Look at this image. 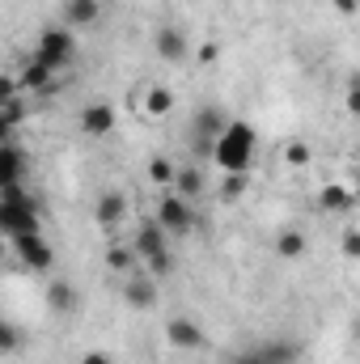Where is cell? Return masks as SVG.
Masks as SVG:
<instances>
[{
    "label": "cell",
    "mask_w": 360,
    "mask_h": 364,
    "mask_svg": "<svg viewBox=\"0 0 360 364\" xmlns=\"http://www.w3.org/2000/svg\"><path fill=\"white\" fill-rule=\"evenodd\" d=\"M123 301H127L132 309H153V305H157V279H153V275H132V279L123 284Z\"/></svg>",
    "instance_id": "cell-12"
},
{
    "label": "cell",
    "mask_w": 360,
    "mask_h": 364,
    "mask_svg": "<svg viewBox=\"0 0 360 364\" xmlns=\"http://www.w3.org/2000/svg\"><path fill=\"white\" fill-rule=\"evenodd\" d=\"M51 77H55V73H51L43 60H30V64L21 68V77H17V85L30 90V93H43V90H51Z\"/></svg>",
    "instance_id": "cell-18"
},
{
    "label": "cell",
    "mask_w": 360,
    "mask_h": 364,
    "mask_svg": "<svg viewBox=\"0 0 360 364\" xmlns=\"http://www.w3.org/2000/svg\"><path fill=\"white\" fill-rule=\"evenodd\" d=\"M153 220H162L170 233H191V229H195V208H191L186 195L166 191V195L157 199V216H153Z\"/></svg>",
    "instance_id": "cell-5"
},
{
    "label": "cell",
    "mask_w": 360,
    "mask_h": 364,
    "mask_svg": "<svg viewBox=\"0 0 360 364\" xmlns=\"http://www.w3.org/2000/svg\"><path fill=\"white\" fill-rule=\"evenodd\" d=\"M149 182L162 186V191H174V182H179V166H174L170 157H153V161H149Z\"/></svg>",
    "instance_id": "cell-20"
},
{
    "label": "cell",
    "mask_w": 360,
    "mask_h": 364,
    "mask_svg": "<svg viewBox=\"0 0 360 364\" xmlns=\"http://www.w3.org/2000/svg\"><path fill=\"white\" fill-rule=\"evenodd\" d=\"M17 343H21V331L13 322H0V352H17Z\"/></svg>",
    "instance_id": "cell-28"
},
{
    "label": "cell",
    "mask_w": 360,
    "mask_h": 364,
    "mask_svg": "<svg viewBox=\"0 0 360 364\" xmlns=\"http://www.w3.org/2000/svg\"><path fill=\"white\" fill-rule=\"evenodd\" d=\"M0 229L9 237H21V233H38V199L26 195L21 186H4L0 191Z\"/></svg>",
    "instance_id": "cell-2"
},
{
    "label": "cell",
    "mask_w": 360,
    "mask_h": 364,
    "mask_svg": "<svg viewBox=\"0 0 360 364\" xmlns=\"http://www.w3.org/2000/svg\"><path fill=\"white\" fill-rule=\"evenodd\" d=\"M318 208H322L327 216H348V212L356 208V191H352L348 182H327V186L318 191Z\"/></svg>",
    "instance_id": "cell-8"
},
{
    "label": "cell",
    "mask_w": 360,
    "mask_h": 364,
    "mask_svg": "<svg viewBox=\"0 0 360 364\" xmlns=\"http://www.w3.org/2000/svg\"><path fill=\"white\" fill-rule=\"evenodd\" d=\"M144 267L153 279H166V275H174V255L170 250H162V255H153V259H144Z\"/></svg>",
    "instance_id": "cell-25"
},
{
    "label": "cell",
    "mask_w": 360,
    "mask_h": 364,
    "mask_svg": "<svg viewBox=\"0 0 360 364\" xmlns=\"http://www.w3.org/2000/svg\"><path fill=\"white\" fill-rule=\"evenodd\" d=\"M174 102H179V97H174L170 85H149V90H144V114H149V119H166V114L174 110Z\"/></svg>",
    "instance_id": "cell-17"
},
{
    "label": "cell",
    "mask_w": 360,
    "mask_h": 364,
    "mask_svg": "<svg viewBox=\"0 0 360 364\" xmlns=\"http://www.w3.org/2000/svg\"><path fill=\"white\" fill-rule=\"evenodd\" d=\"M81 364H110V356H106L102 348H90V352L81 356Z\"/></svg>",
    "instance_id": "cell-33"
},
{
    "label": "cell",
    "mask_w": 360,
    "mask_h": 364,
    "mask_svg": "<svg viewBox=\"0 0 360 364\" xmlns=\"http://www.w3.org/2000/svg\"><path fill=\"white\" fill-rule=\"evenodd\" d=\"M195 132H208L212 140L225 132V119H221V110H199V119H195Z\"/></svg>",
    "instance_id": "cell-24"
},
{
    "label": "cell",
    "mask_w": 360,
    "mask_h": 364,
    "mask_svg": "<svg viewBox=\"0 0 360 364\" xmlns=\"http://www.w3.org/2000/svg\"><path fill=\"white\" fill-rule=\"evenodd\" d=\"M271 250H275V259H288V263H292V259H301V255L309 250V237H305L301 229H284V233L271 242Z\"/></svg>",
    "instance_id": "cell-16"
},
{
    "label": "cell",
    "mask_w": 360,
    "mask_h": 364,
    "mask_svg": "<svg viewBox=\"0 0 360 364\" xmlns=\"http://www.w3.org/2000/svg\"><path fill=\"white\" fill-rule=\"evenodd\" d=\"M259 352H263V360L268 364H292L301 356V348L292 343V339H271V343H259Z\"/></svg>",
    "instance_id": "cell-19"
},
{
    "label": "cell",
    "mask_w": 360,
    "mask_h": 364,
    "mask_svg": "<svg viewBox=\"0 0 360 364\" xmlns=\"http://www.w3.org/2000/svg\"><path fill=\"white\" fill-rule=\"evenodd\" d=\"M174 191H179V195H186V199H199V195L208 191V178H203V170H195V166L179 170V182H174Z\"/></svg>",
    "instance_id": "cell-21"
},
{
    "label": "cell",
    "mask_w": 360,
    "mask_h": 364,
    "mask_svg": "<svg viewBox=\"0 0 360 364\" xmlns=\"http://www.w3.org/2000/svg\"><path fill=\"white\" fill-rule=\"evenodd\" d=\"M166 343L170 348H179V352H199V348H208V335H203V326H195L191 318H182V314H174V318H166Z\"/></svg>",
    "instance_id": "cell-6"
},
{
    "label": "cell",
    "mask_w": 360,
    "mask_h": 364,
    "mask_svg": "<svg viewBox=\"0 0 360 364\" xmlns=\"http://www.w3.org/2000/svg\"><path fill=\"white\" fill-rule=\"evenodd\" d=\"M136 263H140V255H136L132 246H110V250H106V267H110V272L127 275V272H136Z\"/></svg>",
    "instance_id": "cell-22"
},
{
    "label": "cell",
    "mask_w": 360,
    "mask_h": 364,
    "mask_svg": "<svg viewBox=\"0 0 360 364\" xmlns=\"http://www.w3.org/2000/svg\"><path fill=\"white\" fill-rule=\"evenodd\" d=\"M331 4H335V13H339V17H356V13H360V0H331Z\"/></svg>",
    "instance_id": "cell-31"
},
{
    "label": "cell",
    "mask_w": 360,
    "mask_h": 364,
    "mask_svg": "<svg viewBox=\"0 0 360 364\" xmlns=\"http://www.w3.org/2000/svg\"><path fill=\"white\" fill-rule=\"evenodd\" d=\"M352 191H356V208H360V174H356V182H352Z\"/></svg>",
    "instance_id": "cell-34"
},
{
    "label": "cell",
    "mask_w": 360,
    "mask_h": 364,
    "mask_svg": "<svg viewBox=\"0 0 360 364\" xmlns=\"http://www.w3.org/2000/svg\"><path fill=\"white\" fill-rule=\"evenodd\" d=\"M73 51H77V38H73L68 26H51V30H43L38 43H34V60H43L51 73L68 68V64H73Z\"/></svg>",
    "instance_id": "cell-3"
},
{
    "label": "cell",
    "mask_w": 360,
    "mask_h": 364,
    "mask_svg": "<svg viewBox=\"0 0 360 364\" xmlns=\"http://www.w3.org/2000/svg\"><path fill=\"white\" fill-rule=\"evenodd\" d=\"M123 216H127V195H123V191H102L97 203H93V220L110 229V225H119Z\"/></svg>",
    "instance_id": "cell-11"
},
{
    "label": "cell",
    "mask_w": 360,
    "mask_h": 364,
    "mask_svg": "<svg viewBox=\"0 0 360 364\" xmlns=\"http://www.w3.org/2000/svg\"><path fill=\"white\" fill-rule=\"evenodd\" d=\"M47 309L51 314H77V288L68 284V279H51L47 284Z\"/></svg>",
    "instance_id": "cell-14"
},
{
    "label": "cell",
    "mask_w": 360,
    "mask_h": 364,
    "mask_svg": "<svg viewBox=\"0 0 360 364\" xmlns=\"http://www.w3.org/2000/svg\"><path fill=\"white\" fill-rule=\"evenodd\" d=\"M81 132L93 136V140L110 136V132H115V106H110V102H90V106L81 110Z\"/></svg>",
    "instance_id": "cell-9"
},
{
    "label": "cell",
    "mask_w": 360,
    "mask_h": 364,
    "mask_svg": "<svg viewBox=\"0 0 360 364\" xmlns=\"http://www.w3.org/2000/svg\"><path fill=\"white\" fill-rule=\"evenodd\" d=\"M284 161H288L292 170H305V166L314 161V149H309L305 140H292V144H284Z\"/></svg>",
    "instance_id": "cell-23"
},
{
    "label": "cell",
    "mask_w": 360,
    "mask_h": 364,
    "mask_svg": "<svg viewBox=\"0 0 360 364\" xmlns=\"http://www.w3.org/2000/svg\"><path fill=\"white\" fill-rule=\"evenodd\" d=\"M9 246H13V255L30 267L34 275H47L55 267V250H51V242L43 237V229L38 233H21V237H9Z\"/></svg>",
    "instance_id": "cell-4"
},
{
    "label": "cell",
    "mask_w": 360,
    "mask_h": 364,
    "mask_svg": "<svg viewBox=\"0 0 360 364\" xmlns=\"http://www.w3.org/2000/svg\"><path fill=\"white\" fill-rule=\"evenodd\" d=\"M344 110L360 119V73H352V81H348V93H344Z\"/></svg>",
    "instance_id": "cell-27"
},
{
    "label": "cell",
    "mask_w": 360,
    "mask_h": 364,
    "mask_svg": "<svg viewBox=\"0 0 360 364\" xmlns=\"http://www.w3.org/2000/svg\"><path fill=\"white\" fill-rule=\"evenodd\" d=\"M132 250L140 255V263L153 259V255H162V250H170V229H166L162 220H144V225L136 229V237H132Z\"/></svg>",
    "instance_id": "cell-7"
},
{
    "label": "cell",
    "mask_w": 360,
    "mask_h": 364,
    "mask_svg": "<svg viewBox=\"0 0 360 364\" xmlns=\"http://www.w3.org/2000/svg\"><path fill=\"white\" fill-rule=\"evenodd\" d=\"M339 255L352 259V263H360V229H344V233H339Z\"/></svg>",
    "instance_id": "cell-26"
},
{
    "label": "cell",
    "mask_w": 360,
    "mask_h": 364,
    "mask_svg": "<svg viewBox=\"0 0 360 364\" xmlns=\"http://www.w3.org/2000/svg\"><path fill=\"white\" fill-rule=\"evenodd\" d=\"M242 191H246V174H225V186H221L225 199H238Z\"/></svg>",
    "instance_id": "cell-29"
},
{
    "label": "cell",
    "mask_w": 360,
    "mask_h": 364,
    "mask_svg": "<svg viewBox=\"0 0 360 364\" xmlns=\"http://www.w3.org/2000/svg\"><path fill=\"white\" fill-rule=\"evenodd\" d=\"M153 51H157L162 60H170V64H179V60H186V51H191V43H186V34H182L179 26H162V30L153 34Z\"/></svg>",
    "instance_id": "cell-10"
},
{
    "label": "cell",
    "mask_w": 360,
    "mask_h": 364,
    "mask_svg": "<svg viewBox=\"0 0 360 364\" xmlns=\"http://www.w3.org/2000/svg\"><path fill=\"white\" fill-rule=\"evenodd\" d=\"M229 364H268V360H263V352H259V348H246V352L229 356Z\"/></svg>",
    "instance_id": "cell-30"
},
{
    "label": "cell",
    "mask_w": 360,
    "mask_h": 364,
    "mask_svg": "<svg viewBox=\"0 0 360 364\" xmlns=\"http://www.w3.org/2000/svg\"><path fill=\"white\" fill-rule=\"evenodd\" d=\"M60 13H64V26L68 30H85V26H93L102 17V0H64Z\"/></svg>",
    "instance_id": "cell-13"
},
{
    "label": "cell",
    "mask_w": 360,
    "mask_h": 364,
    "mask_svg": "<svg viewBox=\"0 0 360 364\" xmlns=\"http://www.w3.org/2000/svg\"><path fill=\"white\" fill-rule=\"evenodd\" d=\"M216 55H221V47H216V43H203V47L195 51V60H199V64H212Z\"/></svg>",
    "instance_id": "cell-32"
},
{
    "label": "cell",
    "mask_w": 360,
    "mask_h": 364,
    "mask_svg": "<svg viewBox=\"0 0 360 364\" xmlns=\"http://www.w3.org/2000/svg\"><path fill=\"white\" fill-rule=\"evenodd\" d=\"M255 149H259L255 127H250L246 119H229L225 132L216 136V153H212V161H216L225 174H246L250 161H255Z\"/></svg>",
    "instance_id": "cell-1"
},
{
    "label": "cell",
    "mask_w": 360,
    "mask_h": 364,
    "mask_svg": "<svg viewBox=\"0 0 360 364\" xmlns=\"http://www.w3.org/2000/svg\"><path fill=\"white\" fill-rule=\"evenodd\" d=\"M21 166H26V161H21V149L9 140V144L0 149V191H4V186H21Z\"/></svg>",
    "instance_id": "cell-15"
}]
</instances>
